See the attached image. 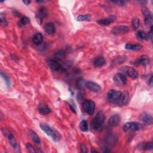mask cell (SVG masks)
<instances>
[{
	"mask_svg": "<svg viewBox=\"0 0 153 153\" xmlns=\"http://www.w3.org/2000/svg\"><path fill=\"white\" fill-rule=\"evenodd\" d=\"M111 2L114 4H117L119 6H124L126 4V1H120V0H119V1H111Z\"/></svg>",
	"mask_w": 153,
	"mask_h": 153,
	"instance_id": "e575fe53",
	"label": "cell"
},
{
	"mask_svg": "<svg viewBox=\"0 0 153 153\" xmlns=\"http://www.w3.org/2000/svg\"><path fill=\"white\" fill-rule=\"evenodd\" d=\"M40 127L44 131L47 135L50 137H51L52 139L55 142H58L61 139V135L58 132L53 129L49 125L42 123L40 124Z\"/></svg>",
	"mask_w": 153,
	"mask_h": 153,
	"instance_id": "7a4b0ae2",
	"label": "cell"
},
{
	"mask_svg": "<svg viewBox=\"0 0 153 153\" xmlns=\"http://www.w3.org/2000/svg\"><path fill=\"white\" fill-rule=\"evenodd\" d=\"M105 64V60L103 57L100 56L95 58L93 61V65L96 67H102Z\"/></svg>",
	"mask_w": 153,
	"mask_h": 153,
	"instance_id": "44dd1931",
	"label": "cell"
},
{
	"mask_svg": "<svg viewBox=\"0 0 153 153\" xmlns=\"http://www.w3.org/2000/svg\"><path fill=\"white\" fill-rule=\"evenodd\" d=\"M126 49L133 50V51H138L140 50L142 46L139 44H132V43H127L125 46Z\"/></svg>",
	"mask_w": 153,
	"mask_h": 153,
	"instance_id": "ffe728a7",
	"label": "cell"
},
{
	"mask_svg": "<svg viewBox=\"0 0 153 153\" xmlns=\"http://www.w3.org/2000/svg\"><path fill=\"white\" fill-rule=\"evenodd\" d=\"M137 38L140 40H147L148 38L147 34L144 31H139L137 34Z\"/></svg>",
	"mask_w": 153,
	"mask_h": 153,
	"instance_id": "4316f807",
	"label": "cell"
},
{
	"mask_svg": "<svg viewBox=\"0 0 153 153\" xmlns=\"http://www.w3.org/2000/svg\"><path fill=\"white\" fill-rule=\"evenodd\" d=\"M38 111H39L40 113L42 115H44V116L48 115L49 114H50L51 112V109L49 108V107L43 103H41L38 105Z\"/></svg>",
	"mask_w": 153,
	"mask_h": 153,
	"instance_id": "9a60e30c",
	"label": "cell"
},
{
	"mask_svg": "<svg viewBox=\"0 0 153 153\" xmlns=\"http://www.w3.org/2000/svg\"><path fill=\"white\" fill-rule=\"evenodd\" d=\"M43 41V36L40 32L36 33L32 38V41L34 44L36 46L41 44Z\"/></svg>",
	"mask_w": 153,
	"mask_h": 153,
	"instance_id": "ac0fdd59",
	"label": "cell"
},
{
	"mask_svg": "<svg viewBox=\"0 0 153 153\" xmlns=\"http://www.w3.org/2000/svg\"><path fill=\"white\" fill-rule=\"evenodd\" d=\"M29 134H30V136L32 138V139L33 140V141L37 145H40L41 144V140L40 137L38 136L37 134L32 130L29 131Z\"/></svg>",
	"mask_w": 153,
	"mask_h": 153,
	"instance_id": "603a6c76",
	"label": "cell"
},
{
	"mask_svg": "<svg viewBox=\"0 0 153 153\" xmlns=\"http://www.w3.org/2000/svg\"><path fill=\"white\" fill-rule=\"evenodd\" d=\"M29 23V19L27 17H22L20 21H19V22H18V24H19V26L20 27H22V26H25L26 25L28 24Z\"/></svg>",
	"mask_w": 153,
	"mask_h": 153,
	"instance_id": "83f0119b",
	"label": "cell"
},
{
	"mask_svg": "<svg viewBox=\"0 0 153 153\" xmlns=\"http://www.w3.org/2000/svg\"><path fill=\"white\" fill-rule=\"evenodd\" d=\"M0 21H1V24L2 25H3V26L7 25L8 23L7 21V19H6L5 16L3 13H1V14H0Z\"/></svg>",
	"mask_w": 153,
	"mask_h": 153,
	"instance_id": "d6a6232c",
	"label": "cell"
},
{
	"mask_svg": "<svg viewBox=\"0 0 153 153\" xmlns=\"http://www.w3.org/2000/svg\"><path fill=\"white\" fill-rule=\"evenodd\" d=\"M107 99L109 102L117 105H124L127 102V97L124 93L114 89L108 92Z\"/></svg>",
	"mask_w": 153,
	"mask_h": 153,
	"instance_id": "6da1fadb",
	"label": "cell"
},
{
	"mask_svg": "<svg viewBox=\"0 0 153 153\" xmlns=\"http://www.w3.org/2000/svg\"><path fill=\"white\" fill-rule=\"evenodd\" d=\"M83 109L85 112L89 115H93L94 112L95 104L93 101L86 100L82 104Z\"/></svg>",
	"mask_w": 153,
	"mask_h": 153,
	"instance_id": "8992f818",
	"label": "cell"
},
{
	"mask_svg": "<svg viewBox=\"0 0 153 153\" xmlns=\"http://www.w3.org/2000/svg\"><path fill=\"white\" fill-rule=\"evenodd\" d=\"M116 20V17L113 16H111L109 17H107L105 19H101V20L98 21V24L101 26H108L109 24L113 23L114 22H115V21Z\"/></svg>",
	"mask_w": 153,
	"mask_h": 153,
	"instance_id": "7c38bea8",
	"label": "cell"
},
{
	"mask_svg": "<svg viewBox=\"0 0 153 153\" xmlns=\"http://www.w3.org/2000/svg\"><path fill=\"white\" fill-rule=\"evenodd\" d=\"M48 65L53 71L58 72H63L65 71L62 65L56 59H49L48 61Z\"/></svg>",
	"mask_w": 153,
	"mask_h": 153,
	"instance_id": "ba28073f",
	"label": "cell"
},
{
	"mask_svg": "<svg viewBox=\"0 0 153 153\" xmlns=\"http://www.w3.org/2000/svg\"><path fill=\"white\" fill-rule=\"evenodd\" d=\"M127 81L126 76L120 72L117 74L114 77V82L118 86H123L126 85Z\"/></svg>",
	"mask_w": 153,
	"mask_h": 153,
	"instance_id": "52a82bcc",
	"label": "cell"
},
{
	"mask_svg": "<svg viewBox=\"0 0 153 153\" xmlns=\"http://www.w3.org/2000/svg\"><path fill=\"white\" fill-rule=\"evenodd\" d=\"M105 119V115L102 111L98 112L92 120L91 126L93 129H98L103 124Z\"/></svg>",
	"mask_w": 153,
	"mask_h": 153,
	"instance_id": "3957f363",
	"label": "cell"
},
{
	"mask_svg": "<svg viewBox=\"0 0 153 153\" xmlns=\"http://www.w3.org/2000/svg\"><path fill=\"white\" fill-rule=\"evenodd\" d=\"M26 148L28 149V150L30 152H35L36 151L35 150L34 147L29 143H28L26 144Z\"/></svg>",
	"mask_w": 153,
	"mask_h": 153,
	"instance_id": "836d02e7",
	"label": "cell"
},
{
	"mask_svg": "<svg viewBox=\"0 0 153 153\" xmlns=\"http://www.w3.org/2000/svg\"><path fill=\"white\" fill-rule=\"evenodd\" d=\"M142 12L143 15L145 17V24L147 25H151L152 26V14L150 11V10L145 7H144L142 9Z\"/></svg>",
	"mask_w": 153,
	"mask_h": 153,
	"instance_id": "9c48e42d",
	"label": "cell"
},
{
	"mask_svg": "<svg viewBox=\"0 0 153 153\" xmlns=\"http://www.w3.org/2000/svg\"><path fill=\"white\" fill-rule=\"evenodd\" d=\"M1 76H2V77L3 78V79L5 80L7 86L8 87H9V86H10V79H9V76H8L5 73H4L3 72H1Z\"/></svg>",
	"mask_w": 153,
	"mask_h": 153,
	"instance_id": "1f68e13d",
	"label": "cell"
},
{
	"mask_svg": "<svg viewBox=\"0 0 153 153\" xmlns=\"http://www.w3.org/2000/svg\"><path fill=\"white\" fill-rule=\"evenodd\" d=\"M7 138H8V141H9V142L10 144V145L12 147H13L14 148H15L17 147V142H16V140L15 139L14 136L12 135L11 133H9L8 137H7Z\"/></svg>",
	"mask_w": 153,
	"mask_h": 153,
	"instance_id": "484cf974",
	"label": "cell"
},
{
	"mask_svg": "<svg viewBox=\"0 0 153 153\" xmlns=\"http://www.w3.org/2000/svg\"><path fill=\"white\" fill-rule=\"evenodd\" d=\"M149 58L147 55H142L139 56L138 58L134 62L133 64L136 65H142L146 66L149 64Z\"/></svg>",
	"mask_w": 153,
	"mask_h": 153,
	"instance_id": "8fae6325",
	"label": "cell"
},
{
	"mask_svg": "<svg viewBox=\"0 0 153 153\" xmlns=\"http://www.w3.org/2000/svg\"><path fill=\"white\" fill-rule=\"evenodd\" d=\"M86 86L90 91L93 92H99L101 90V87L98 84L92 81L87 82L86 83Z\"/></svg>",
	"mask_w": 153,
	"mask_h": 153,
	"instance_id": "5bb4252c",
	"label": "cell"
},
{
	"mask_svg": "<svg viewBox=\"0 0 153 153\" xmlns=\"http://www.w3.org/2000/svg\"><path fill=\"white\" fill-rule=\"evenodd\" d=\"M138 148L139 149L142 150H152L153 148V145L152 142H143L140 143L138 145Z\"/></svg>",
	"mask_w": 153,
	"mask_h": 153,
	"instance_id": "7402d4cb",
	"label": "cell"
},
{
	"mask_svg": "<svg viewBox=\"0 0 153 153\" xmlns=\"http://www.w3.org/2000/svg\"><path fill=\"white\" fill-rule=\"evenodd\" d=\"M44 30L47 34L49 35H53L56 32V28L53 23L49 22L45 25Z\"/></svg>",
	"mask_w": 153,
	"mask_h": 153,
	"instance_id": "d6986e66",
	"label": "cell"
},
{
	"mask_svg": "<svg viewBox=\"0 0 153 153\" xmlns=\"http://www.w3.org/2000/svg\"><path fill=\"white\" fill-rule=\"evenodd\" d=\"M121 121V117L119 114H115L111 116L108 120V124L111 127H116L119 125Z\"/></svg>",
	"mask_w": 153,
	"mask_h": 153,
	"instance_id": "4fadbf2b",
	"label": "cell"
},
{
	"mask_svg": "<svg viewBox=\"0 0 153 153\" xmlns=\"http://www.w3.org/2000/svg\"><path fill=\"white\" fill-rule=\"evenodd\" d=\"M66 57V53L62 50H58L54 54V58L56 60H62Z\"/></svg>",
	"mask_w": 153,
	"mask_h": 153,
	"instance_id": "cb8c5ba5",
	"label": "cell"
},
{
	"mask_svg": "<svg viewBox=\"0 0 153 153\" xmlns=\"http://www.w3.org/2000/svg\"><path fill=\"white\" fill-rule=\"evenodd\" d=\"M129 29L127 26H118L114 27L112 29V32L114 34H125L129 31Z\"/></svg>",
	"mask_w": 153,
	"mask_h": 153,
	"instance_id": "2e32d148",
	"label": "cell"
},
{
	"mask_svg": "<svg viewBox=\"0 0 153 153\" xmlns=\"http://www.w3.org/2000/svg\"><path fill=\"white\" fill-rule=\"evenodd\" d=\"M31 1H23V3L26 5H29L31 3Z\"/></svg>",
	"mask_w": 153,
	"mask_h": 153,
	"instance_id": "d590c367",
	"label": "cell"
},
{
	"mask_svg": "<svg viewBox=\"0 0 153 153\" xmlns=\"http://www.w3.org/2000/svg\"><path fill=\"white\" fill-rule=\"evenodd\" d=\"M139 24H140V21L138 18L133 19V20L132 21V26L133 29L135 30L137 29L139 26Z\"/></svg>",
	"mask_w": 153,
	"mask_h": 153,
	"instance_id": "f1b7e54d",
	"label": "cell"
},
{
	"mask_svg": "<svg viewBox=\"0 0 153 153\" xmlns=\"http://www.w3.org/2000/svg\"><path fill=\"white\" fill-rule=\"evenodd\" d=\"M86 83L84 80L83 79H79L76 82V84H75V86L76 88L79 89V90H82L84 88V87L86 86Z\"/></svg>",
	"mask_w": 153,
	"mask_h": 153,
	"instance_id": "d4e9b609",
	"label": "cell"
},
{
	"mask_svg": "<svg viewBox=\"0 0 153 153\" xmlns=\"http://www.w3.org/2000/svg\"><path fill=\"white\" fill-rule=\"evenodd\" d=\"M143 126L141 124L138 122H128L126 123L123 127L124 132H132V131H139L142 129Z\"/></svg>",
	"mask_w": 153,
	"mask_h": 153,
	"instance_id": "5b68a950",
	"label": "cell"
},
{
	"mask_svg": "<svg viewBox=\"0 0 153 153\" xmlns=\"http://www.w3.org/2000/svg\"><path fill=\"white\" fill-rule=\"evenodd\" d=\"M47 14H48V13H47V9L45 7H41L36 14V19L38 22L40 24H41L43 19L44 18H45L46 17H47Z\"/></svg>",
	"mask_w": 153,
	"mask_h": 153,
	"instance_id": "30bf717a",
	"label": "cell"
},
{
	"mask_svg": "<svg viewBox=\"0 0 153 153\" xmlns=\"http://www.w3.org/2000/svg\"><path fill=\"white\" fill-rule=\"evenodd\" d=\"M80 128L83 132H87L88 130L87 122L86 120H83L80 123Z\"/></svg>",
	"mask_w": 153,
	"mask_h": 153,
	"instance_id": "4dcf8cb0",
	"label": "cell"
},
{
	"mask_svg": "<svg viewBox=\"0 0 153 153\" xmlns=\"http://www.w3.org/2000/svg\"><path fill=\"white\" fill-rule=\"evenodd\" d=\"M78 21H88L90 20V16L89 14L87 15H79L76 17Z\"/></svg>",
	"mask_w": 153,
	"mask_h": 153,
	"instance_id": "f546056e",
	"label": "cell"
},
{
	"mask_svg": "<svg viewBox=\"0 0 153 153\" xmlns=\"http://www.w3.org/2000/svg\"><path fill=\"white\" fill-rule=\"evenodd\" d=\"M120 72L122 73L126 76H129L132 79H137L138 77V74L137 71L132 67L125 66L120 68Z\"/></svg>",
	"mask_w": 153,
	"mask_h": 153,
	"instance_id": "277c9868",
	"label": "cell"
},
{
	"mask_svg": "<svg viewBox=\"0 0 153 153\" xmlns=\"http://www.w3.org/2000/svg\"><path fill=\"white\" fill-rule=\"evenodd\" d=\"M140 119L145 123L149 125L152 124L153 122V119L152 117L151 116V115L148 113H144L141 114L140 116Z\"/></svg>",
	"mask_w": 153,
	"mask_h": 153,
	"instance_id": "e0dca14e",
	"label": "cell"
}]
</instances>
